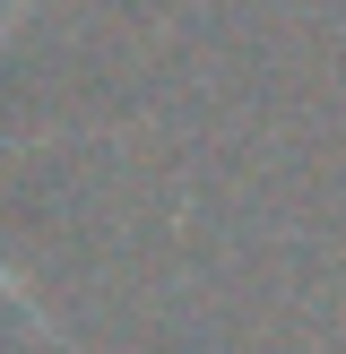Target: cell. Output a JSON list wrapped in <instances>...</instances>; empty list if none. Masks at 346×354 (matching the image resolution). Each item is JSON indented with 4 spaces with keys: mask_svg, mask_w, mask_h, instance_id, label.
<instances>
[{
    "mask_svg": "<svg viewBox=\"0 0 346 354\" xmlns=\"http://www.w3.org/2000/svg\"><path fill=\"white\" fill-rule=\"evenodd\" d=\"M0 294H17V303H26V311H35V294H26V286H17V277H9V268H0Z\"/></svg>",
    "mask_w": 346,
    "mask_h": 354,
    "instance_id": "6da1fadb",
    "label": "cell"
}]
</instances>
